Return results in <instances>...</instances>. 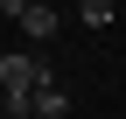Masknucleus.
<instances>
[{"label": "nucleus", "instance_id": "nucleus-1", "mask_svg": "<svg viewBox=\"0 0 126 119\" xmlns=\"http://www.w3.org/2000/svg\"><path fill=\"white\" fill-rule=\"evenodd\" d=\"M7 14L21 21V35H28V42H49L56 28H63V14L49 7V0H7Z\"/></svg>", "mask_w": 126, "mask_h": 119}, {"label": "nucleus", "instance_id": "nucleus-2", "mask_svg": "<svg viewBox=\"0 0 126 119\" xmlns=\"http://www.w3.org/2000/svg\"><path fill=\"white\" fill-rule=\"evenodd\" d=\"M70 112V91H63V84H42L35 91V119H63Z\"/></svg>", "mask_w": 126, "mask_h": 119}, {"label": "nucleus", "instance_id": "nucleus-3", "mask_svg": "<svg viewBox=\"0 0 126 119\" xmlns=\"http://www.w3.org/2000/svg\"><path fill=\"white\" fill-rule=\"evenodd\" d=\"M77 21H84V28H105V21H112V0H84Z\"/></svg>", "mask_w": 126, "mask_h": 119}]
</instances>
